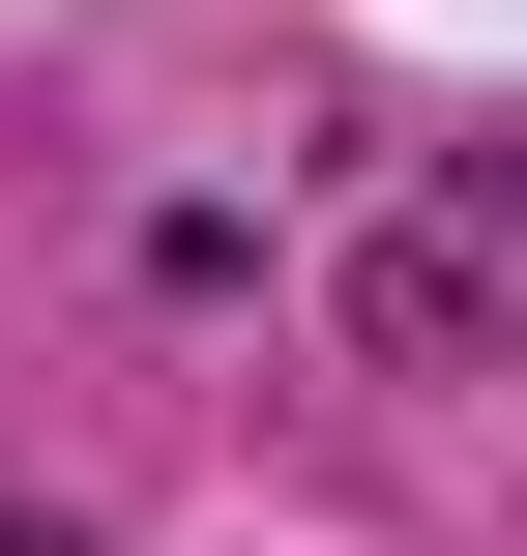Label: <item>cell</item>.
<instances>
[{
  "mask_svg": "<svg viewBox=\"0 0 527 556\" xmlns=\"http://www.w3.org/2000/svg\"><path fill=\"white\" fill-rule=\"evenodd\" d=\"M0 556H59V528H0Z\"/></svg>",
  "mask_w": 527,
  "mask_h": 556,
  "instance_id": "obj_1",
  "label": "cell"
}]
</instances>
